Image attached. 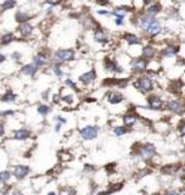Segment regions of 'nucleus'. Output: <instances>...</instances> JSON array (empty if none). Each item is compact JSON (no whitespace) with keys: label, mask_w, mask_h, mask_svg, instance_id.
Returning <instances> with one entry per match:
<instances>
[{"label":"nucleus","mask_w":185,"mask_h":195,"mask_svg":"<svg viewBox=\"0 0 185 195\" xmlns=\"http://www.w3.org/2000/svg\"><path fill=\"white\" fill-rule=\"evenodd\" d=\"M75 60V50L72 49H60L54 54L53 61L56 64H62Z\"/></svg>","instance_id":"1"},{"label":"nucleus","mask_w":185,"mask_h":195,"mask_svg":"<svg viewBox=\"0 0 185 195\" xmlns=\"http://www.w3.org/2000/svg\"><path fill=\"white\" fill-rule=\"evenodd\" d=\"M134 85L140 90L141 93H149L153 90V82L149 76H141L139 77L136 82L134 83Z\"/></svg>","instance_id":"2"},{"label":"nucleus","mask_w":185,"mask_h":195,"mask_svg":"<svg viewBox=\"0 0 185 195\" xmlns=\"http://www.w3.org/2000/svg\"><path fill=\"white\" fill-rule=\"evenodd\" d=\"M138 154H139V156H140L144 161H150L156 156V148H155L153 144L147 143V144L142 145Z\"/></svg>","instance_id":"3"},{"label":"nucleus","mask_w":185,"mask_h":195,"mask_svg":"<svg viewBox=\"0 0 185 195\" xmlns=\"http://www.w3.org/2000/svg\"><path fill=\"white\" fill-rule=\"evenodd\" d=\"M80 137L84 140H93L98 137L99 134V128L96 126H87L80 129Z\"/></svg>","instance_id":"4"},{"label":"nucleus","mask_w":185,"mask_h":195,"mask_svg":"<svg viewBox=\"0 0 185 195\" xmlns=\"http://www.w3.org/2000/svg\"><path fill=\"white\" fill-rule=\"evenodd\" d=\"M167 109L175 115H183L185 112V105L179 100H171L167 104Z\"/></svg>","instance_id":"5"},{"label":"nucleus","mask_w":185,"mask_h":195,"mask_svg":"<svg viewBox=\"0 0 185 195\" xmlns=\"http://www.w3.org/2000/svg\"><path fill=\"white\" fill-rule=\"evenodd\" d=\"M145 32L150 35V37H156L157 34H160L162 32V26H161L160 21L156 20V18H153L152 22L150 23L149 27L145 29Z\"/></svg>","instance_id":"6"},{"label":"nucleus","mask_w":185,"mask_h":195,"mask_svg":"<svg viewBox=\"0 0 185 195\" xmlns=\"http://www.w3.org/2000/svg\"><path fill=\"white\" fill-rule=\"evenodd\" d=\"M147 103H149V107L152 110H161L163 109V100L158 96V95H150L147 98Z\"/></svg>","instance_id":"7"},{"label":"nucleus","mask_w":185,"mask_h":195,"mask_svg":"<svg viewBox=\"0 0 185 195\" xmlns=\"http://www.w3.org/2000/svg\"><path fill=\"white\" fill-rule=\"evenodd\" d=\"M31 172V168L26 165H17L15 166L13 168V176L17 178V179H23L28 176V173Z\"/></svg>","instance_id":"8"},{"label":"nucleus","mask_w":185,"mask_h":195,"mask_svg":"<svg viewBox=\"0 0 185 195\" xmlns=\"http://www.w3.org/2000/svg\"><path fill=\"white\" fill-rule=\"evenodd\" d=\"M147 69V61L145 59H135L131 64V69L134 72H138V73H141L145 69Z\"/></svg>","instance_id":"9"},{"label":"nucleus","mask_w":185,"mask_h":195,"mask_svg":"<svg viewBox=\"0 0 185 195\" xmlns=\"http://www.w3.org/2000/svg\"><path fill=\"white\" fill-rule=\"evenodd\" d=\"M179 168H180V166L177 165V163H173V165H166V166H163V167L161 168V173H163L164 176H174V174L178 173Z\"/></svg>","instance_id":"10"},{"label":"nucleus","mask_w":185,"mask_h":195,"mask_svg":"<svg viewBox=\"0 0 185 195\" xmlns=\"http://www.w3.org/2000/svg\"><path fill=\"white\" fill-rule=\"evenodd\" d=\"M95 77H96V73H95V71L94 69H91V71H89V72H85V73H83L80 77H79V80L83 83V84H90V83H93L94 80H95Z\"/></svg>","instance_id":"11"},{"label":"nucleus","mask_w":185,"mask_h":195,"mask_svg":"<svg viewBox=\"0 0 185 195\" xmlns=\"http://www.w3.org/2000/svg\"><path fill=\"white\" fill-rule=\"evenodd\" d=\"M105 69L110 71V72H123V69L117 65V62L116 61H113V60H110V59H106L105 60Z\"/></svg>","instance_id":"12"},{"label":"nucleus","mask_w":185,"mask_h":195,"mask_svg":"<svg viewBox=\"0 0 185 195\" xmlns=\"http://www.w3.org/2000/svg\"><path fill=\"white\" fill-rule=\"evenodd\" d=\"M107 100L110 104L112 105H116V104H120L124 100V96L118 92H111L107 94Z\"/></svg>","instance_id":"13"},{"label":"nucleus","mask_w":185,"mask_h":195,"mask_svg":"<svg viewBox=\"0 0 185 195\" xmlns=\"http://www.w3.org/2000/svg\"><path fill=\"white\" fill-rule=\"evenodd\" d=\"M29 137H31V132H29L28 129H24V128L17 129V131L13 133V138H15L16 140H26V139H28Z\"/></svg>","instance_id":"14"},{"label":"nucleus","mask_w":185,"mask_h":195,"mask_svg":"<svg viewBox=\"0 0 185 195\" xmlns=\"http://www.w3.org/2000/svg\"><path fill=\"white\" fill-rule=\"evenodd\" d=\"M153 55H155V48L151 45H146L142 48L141 50V58L145 59L146 61L147 60H151L153 58Z\"/></svg>","instance_id":"15"},{"label":"nucleus","mask_w":185,"mask_h":195,"mask_svg":"<svg viewBox=\"0 0 185 195\" xmlns=\"http://www.w3.org/2000/svg\"><path fill=\"white\" fill-rule=\"evenodd\" d=\"M153 18H155V17H152V16H149V15L146 13V15L141 16V17L138 20V24H139V27H140V28H142V29H146V28L149 27V24L152 22Z\"/></svg>","instance_id":"16"},{"label":"nucleus","mask_w":185,"mask_h":195,"mask_svg":"<svg viewBox=\"0 0 185 195\" xmlns=\"http://www.w3.org/2000/svg\"><path fill=\"white\" fill-rule=\"evenodd\" d=\"M17 29H18V32H20V33H21V35H23V37H28V35H29L33 32L32 24H29L28 22L21 23V24H20V27H18Z\"/></svg>","instance_id":"17"},{"label":"nucleus","mask_w":185,"mask_h":195,"mask_svg":"<svg viewBox=\"0 0 185 195\" xmlns=\"http://www.w3.org/2000/svg\"><path fill=\"white\" fill-rule=\"evenodd\" d=\"M38 71V67L34 65V64H28V65H24L21 69V72L23 74H27V76H31L33 77L35 74V72Z\"/></svg>","instance_id":"18"},{"label":"nucleus","mask_w":185,"mask_h":195,"mask_svg":"<svg viewBox=\"0 0 185 195\" xmlns=\"http://www.w3.org/2000/svg\"><path fill=\"white\" fill-rule=\"evenodd\" d=\"M123 122H124L126 127H133L138 122V116L134 114H128L123 117Z\"/></svg>","instance_id":"19"},{"label":"nucleus","mask_w":185,"mask_h":195,"mask_svg":"<svg viewBox=\"0 0 185 195\" xmlns=\"http://www.w3.org/2000/svg\"><path fill=\"white\" fill-rule=\"evenodd\" d=\"M94 39L96 42H99V43H106L107 42V35H106V33L102 29L96 28L95 32H94Z\"/></svg>","instance_id":"20"},{"label":"nucleus","mask_w":185,"mask_h":195,"mask_svg":"<svg viewBox=\"0 0 185 195\" xmlns=\"http://www.w3.org/2000/svg\"><path fill=\"white\" fill-rule=\"evenodd\" d=\"M124 40L129 44V45H138V44H140V38L138 37V35L135 34H124Z\"/></svg>","instance_id":"21"},{"label":"nucleus","mask_w":185,"mask_h":195,"mask_svg":"<svg viewBox=\"0 0 185 195\" xmlns=\"http://www.w3.org/2000/svg\"><path fill=\"white\" fill-rule=\"evenodd\" d=\"M178 50H179V46L178 45H168L163 50V55L167 56V58H172V56H174L175 54L178 53Z\"/></svg>","instance_id":"22"},{"label":"nucleus","mask_w":185,"mask_h":195,"mask_svg":"<svg viewBox=\"0 0 185 195\" xmlns=\"http://www.w3.org/2000/svg\"><path fill=\"white\" fill-rule=\"evenodd\" d=\"M161 11V6H160V4H150V6L146 9V13L149 15V16H155V15H157L158 12Z\"/></svg>","instance_id":"23"},{"label":"nucleus","mask_w":185,"mask_h":195,"mask_svg":"<svg viewBox=\"0 0 185 195\" xmlns=\"http://www.w3.org/2000/svg\"><path fill=\"white\" fill-rule=\"evenodd\" d=\"M29 18H31L29 13H27V12H24V11H18L16 13V21H17V22L26 23Z\"/></svg>","instance_id":"24"},{"label":"nucleus","mask_w":185,"mask_h":195,"mask_svg":"<svg viewBox=\"0 0 185 195\" xmlns=\"http://www.w3.org/2000/svg\"><path fill=\"white\" fill-rule=\"evenodd\" d=\"M0 99H1V101H4V103H13V101L16 100V95L11 92V90H8Z\"/></svg>","instance_id":"25"},{"label":"nucleus","mask_w":185,"mask_h":195,"mask_svg":"<svg viewBox=\"0 0 185 195\" xmlns=\"http://www.w3.org/2000/svg\"><path fill=\"white\" fill-rule=\"evenodd\" d=\"M33 64H34L37 67L45 66V64H46V58H45L44 55H42V54H39V55L34 56V59H33Z\"/></svg>","instance_id":"26"},{"label":"nucleus","mask_w":185,"mask_h":195,"mask_svg":"<svg viewBox=\"0 0 185 195\" xmlns=\"http://www.w3.org/2000/svg\"><path fill=\"white\" fill-rule=\"evenodd\" d=\"M15 5H16V3H15L13 0H5V1L1 4L0 9H1V11H6V10H10V9H12Z\"/></svg>","instance_id":"27"},{"label":"nucleus","mask_w":185,"mask_h":195,"mask_svg":"<svg viewBox=\"0 0 185 195\" xmlns=\"http://www.w3.org/2000/svg\"><path fill=\"white\" fill-rule=\"evenodd\" d=\"M12 40H13V34H12V33H6V34H4L1 37V44H3V45L9 44Z\"/></svg>","instance_id":"28"},{"label":"nucleus","mask_w":185,"mask_h":195,"mask_svg":"<svg viewBox=\"0 0 185 195\" xmlns=\"http://www.w3.org/2000/svg\"><path fill=\"white\" fill-rule=\"evenodd\" d=\"M11 178V173L9 171H3L0 172V183H6Z\"/></svg>","instance_id":"29"},{"label":"nucleus","mask_w":185,"mask_h":195,"mask_svg":"<svg viewBox=\"0 0 185 195\" xmlns=\"http://www.w3.org/2000/svg\"><path fill=\"white\" fill-rule=\"evenodd\" d=\"M113 133H115L117 137H122L123 134H126V133H127V128H126V127H123V126H118V127H116V128L113 129Z\"/></svg>","instance_id":"30"},{"label":"nucleus","mask_w":185,"mask_h":195,"mask_svg":"<svg viewBox=\"0 0 185 195\" xmlns=\"http://www.w3.org/2000/svg\"><path fill=\"white\" fill-rule=\"evenodd\" d=\"M49 111H50V107H49L48 105H39V106H38V112H39L40 115L45 116L46 114H49Z\"/></svg>","instance_id":"31"},{"label":"nucleus","mask_w":185,"mask_h":195,"mask_svg":"<svg viewBox=\"0 0 185 195\" xmlns=\"http://www.w3.org/2000/svg\"><path fill=\"white\" fill-rule=\"evenodd\" d=\"M53 72H54L55 74H56V77H59V78H61V77L64 76V72H62V69H60L59 66H55L54 69H53Z\"/></svg>","instance_id":"32"},{"label":"nucleus","mask_w":185,"mask_h":195,"mask_svg":"<svg viewBox=\"0 0 185 195\" xmlns=\"http://www.w3.org/2000/svg\"><path fill=\"white\" fill-rule=\"evenodd\" d=\"M62 100L67 104H72L73 103V100H75V98H73V95H65V96H62Z\"/></svg>","instance_id":"33"},{"label":"nucleus","mask_w":185,"mask_h":195,"mask_svg":"<svg viewBox=\"0 0 185 195\" xmlns=\"http://www.w3.org/2000/svg\"><path fill=\"white\" fill-rule=\"evenodd\" d=\"M11 58L13 59L16 62H20L21 61V58H22V55L18 53V51H15V53H12V55H11Z\"/></svg>","instance_id":"34"},{"label":"nucleus","mask_w":185,"mask_h":195,"mask_svg":"<svg viewBox=\"0 0 185 195\" xmlns=\"http://www.w3.org/2000/svg\"><path fill=\"white\" fill-rule=\"evenodd\" d=\"M60 159L62 161H68L71 160V155L67 152H60Z\"/></svg>","instance_id":"35"},{"label":"nucleus","mask_w":185,"mask_h":195,"mask_svg":"<svg viewBox=\"0 0 185 195\" xmlns=\"http://www.w3.org/2000/svg\"><path fill=\"white\" fill-rule=\"evenodd\" d=\"M163 195H179V192L175 189H168L163 193Z\"/></svg>","instance_id":"36"},{"label":"nucleus","mask_w":185,"mask_h":195,"mask_svg":"<svg viewBox=\"0 0 185 195\" xmlns=\"http://www.w3.org/2000/svg\"><path fill=\"white\" fill-rule=\"evenodd\" d=\"M66 85H68V87H71L72 89H77V85H76V83L73 82V80H66Z\"/></svg>","instance_id":"37"},{"label":"nucleus","mask_w":185,"mask_h":195,"mask_svg":"<svg viewBox=\"0 0 185 195\" xmlns=\"http://www.w3.org/2000/svg\"><path fill=\"white\" fill-rule=\"evenodd\" d=\"M179 132H180L182 136H185V121L180 123V126H179Z\"/></svg>","instance_id":"38"},{"label":"nucleus","mask_w":185,"mask_h":195,"mask_svg":"<svg viewBox=\"0 0 185 195\" xmlns=\"http://www.w3.org/2000/svg\"><path fill=\"white\" fill-rule=\"evenodd\" d=\"M84 170L88 171V172H94V171H95V167L91 166V165H85V166H84Z\"/></svg>","instance_id":"39"},{"label":"nucleus","mask_w":185,"mask_h":195,"mask_svg":"<svg viewBox=\"0 0 185 195\" xmlns=\"http://www.w3.org/2000/svg\"><path fill=\"white\" fill-rule=\"evenodd\" d=\"M0 115L1 116H12L13 115V111H11V110H9V111H4V112H1Z\"/></svg>","instance_id":"40"},{"label":"nucleus","mask_w":185,"mask_h":195,"mask_svg":"<svg viewBox=\"0 0 185 195\" xmlns=\"http://www.w3.org/2000/svg\"><path fill=\"white\" fill-rule=\"evenodd\" d=\"M115 22H116V24H117V26H122V24H123V18H121V17H117Z\"/></svg>","instance_id":"41"},{"label":"nucleus","mask_w":185,"mask_h":195,"mask_svg":"<svg viewBox=\"0 0 185 195\" xmlns=\"http://www.w3.org/2000/svg\"><path fill=\"white\" fill-rule=\"evenodd\" d=\"M56 120L59 121V123H66L65 118H62V117H60V116H57V117H56Z\"/></svg>","instance_id":"42"},{"label":"nucleus","mask_w":185,"mask_h":195,"mask_svg":"<svg viewBox=\"0 0 185 195\" xmlns=\"http://www.w3.org/2000/svg\"><path fill=\"white\" fill-rule=\"evenodd\" d=\"M5 59H6V56H5L4 54H0V62H4V61H5Z\"/></svg>","instance_id":"43"},{"label":"nucleus","mask_w":185,"mask_h":195,"mask_svg":"<svg viewBox=\"0 0 185 195\" xmlns=\"http://www.w3.org/2000/svg\"><path fill=\"white\" fill-rule=\"evenodd\" d=\"M98 13H100V15H107L109 12L106 11V10H99V11H98Z\"/></svg>","instance_id":"44"},{"label":"nucleus","mask_w":185,"mask_h":195,"mask_svg":"<svg viewBox=\"0 0 185 195\" xmlns=\"http://www.w3.org/2000/svg\"><path fill=\"white\" fill-rule=\"evenodd\" d=\"M3 134H4V126L0 123V137H1Z\"/></svg>","instance_id":"45"},{"label":"nucleus","mask_w":185,"mask_h":195,"mask_svg":"<svg viewBox=\"0 0 185 195\" xmlns=\"http://www.w3.org/2000/svg\"><path fill=\"white\" fill-rule=\"evenodd\" d=\"M60 128H61V123H57L56 127H55V131H56V132H59V131H60Z\"/></svg>","instance_id":"46"},{"label":"nucleus","mask_w":185,"mask_h":195,"mask_svg":"<svg viewBox=\"0 0 185 195\" xmlns=\"http://www.w3.org/2000/svg\"><path fill=\"white\" fill-rule=\"evenodd\" d=\"M12 195H24V194H23V193H21V192H18V190H17V192H13V193H12Z\"/></svg>","instance_id":"47"},{"label":"nucleus","mask_w":185,"mask_h":195,"mask_svg":"<svg viewBox=\"0 0 185 195\" xmlns=\"http://www.w3.org/2000/svg\"><path fill=\"white\" fill-rule=\"evenodd\" d=\"M179 195H185V188L184 189H182V190L179 192Z\"/></svg>","instance_id":"48"},{"label":"nucleus","mask_w":185,"mask_h":195,"mask_svg":"<svg viewBox=\"0 0 185 195\" xmlns=\"http://www.w3.org/2000/svg\"><path fill=\"white\" fill-rule=\"evenodd\" d=\"M48 195H57V194H56L55 192H50V193H49V194H48Z\"/></svg>","instance_id":"49"}]
</instances>
